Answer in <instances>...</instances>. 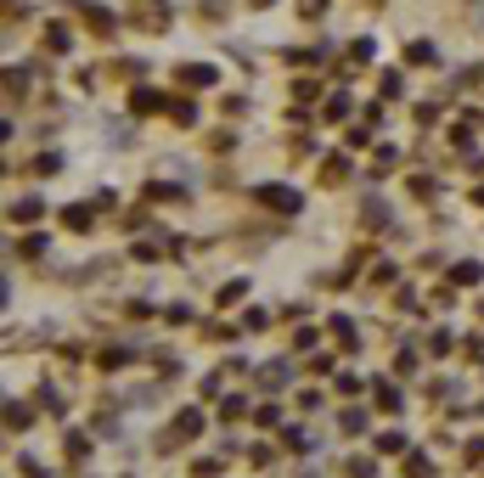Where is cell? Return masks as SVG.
Segmentation results:
<instances>
[{
  "label": "cell",
  "mask_w": 484,
  "mask_h": 478,
  "mask_svg": "<svg viewBox=\"0 0 484 478\" xmlns=\"http://www.w3.org/2000/svg\"><path fill=\"white\" fill-rule=\"evenodd\" d=\"M377 405H383V411H400V394H394L388 383H377Z\"/></svg>",
  "instance_id": "2"
},
{
  "label": "cell",
  "mask_w": 484,
  "mask_h": 478,
  "mask_svg": "<svg viewBox=\"0 0 484 478\" xmlns=\"http://www.w3.org/2000/svg\"><path fill=\"white\" fill-rule=\"evenodd\" d=\"M253 197H259V203H276L282 214L298 208V192H287V186H253Z\"/></svg>",
  "instance_id": "1"
},
{
  "label": "cell",
  "mask_w": 484,
  "mask_h": 478,
  "mask_svg": "<svg viewBox=\"0 0 484 478\" xmlns=\"http://www.w3.org/2000/svg\"><path fill=\"white\" fill-rule=\"evenodd\" d=\"M377 450H388V456H394V450H406V439H400V433H377Z\"/></svg>",
  "instance_id": "4"
},
{
  "label": "cell",
  "mask_w": 484,
  "mask_h": 478,
  "mask_svg": "<svg viewBox=\"0 0 484 478\" xmlns=\"http://www.w3.org/2000/svg\"><path fill=\"white\" fill-rule=\"evenodd\" d=\"M186 73V84H214V68H181Z\"/></svg>",
  "instance_id": "3"
}]
</instances>
